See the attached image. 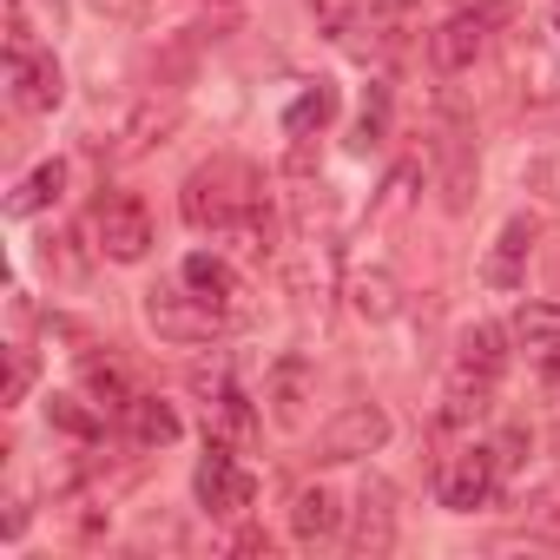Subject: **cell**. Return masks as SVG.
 Returning <instances> with one entry per match:
<instances>
[{
  "instance_id": "6da1fadb",
  "label": "cell",
  "mask_w": 560,
  "mask_h": 560,
  "mask_svg": "<svg viewBox=\"0 0 560 560\" xmlns=\"http://www.w3.org/2000/svg\"><path fill=\"white\" fill-rule=\"evenodd\" d=\"M264 191H257V172L250 165H237V159H211V165H198L191 178H185V191H178V218L191 224V231H224L244 205H257Z\"/></svg>"
},
{
  "instance_id": "7a4b0ae2",
  "label": "cell",
  "mask_w": 560,
  "mask_h": 560,
  "mask_svg": "<svg viewBox=\"0 0 560 560\" xmlns=\"http://www.w3.org/2000/svg\"><path fill=\"white\" fill-rule=\"evenodd\" d=\"M145 324H152L165 343L198 350V343H218L231 317H224L218 304H205V298L185 284V277H178V284H152V291H145Z\"/></svg>"
},
{
  "instance_id": "3957f363",
  "label": "cell",
  "mask_w": 560,
  "mask_h": 560,
  "mask_svg": "<svg viewBox=\"0 0 560 560\" xmlns=\"http://www.w3.org/2000/svg\"><path fill=\"white\" fill-rule=\"evenodd\" d=\"M8 93H14V106L34 113V119L67 100V73H60V60H54V40H34V34H21V27H8Z\"/></svg>"
},
{
  "instance_id": "277c9868",
  "label": "cell",
  "mask_w": 560,
  "mask_h": 560,
  "mask_svg": "<svg viewBox=\"0 0 560 560\" xmlns=\"http://www.w3.org/2000/svg\"><path fill=\"white\" fill-rule=\"evenodd\" d=\"M191 396L205 402V435H218V442H250V429H257V409H250V396H244V383H237V370L224 363V357H211V363H191Z\"/></svg>"
},
{
  "instance_id": "5b68a950",
  "label": "cell",
  "mask_w": 560,
  "mask_h": 560,
  "mask_svg": "<svg viewBox=\"0 0 560 560\" xmlns=\"http://www.w3.org/2000/svg\"><path fill=\"white\" fill-rule=\"evenodd\" d=\"M191 488H198V508L205 514H218V521H244L250 508H257V475L237 462V448L231 442H205V455H198V475H191Z\"/></svg>"
},
{
  "instance_id": "8992f818",
  "label": "cell",
  "mask_w": 560,
  "mask_h": 560,
  "mask_svg": "<svg viewBox=\"0 0 560 560\" xmlns=\"http://www.w3.org/2000/svg\"><path fill=\"white\" fill-rule=\"evenodd\" d=\"M93 250L106 264H139L152 250V211L139 191H106L93 205Z\"/></svg>"
},
{
  "instance_id": "52a82bcc",
  "label": "cell",
  "mask_w": 560,
  "mask_h": 560,
  "mask_svg": "<svg viewBox=\"0 0 560 560\" xmlns=\"http://www.w3.org/2000/svg\"><path fill=\"white\" fill-rule=\"evenodd\" d=\"M501 494V455L488 448V442H468V448H455L442 468H435V501L448 508V514H475V508H488Z\"/></svg>"
},
{
  "instance_id": "ba28073f",
  "label": "cell",
  "mask_w": 560,
  "mask_h": 560,
  "mask_svg": "<svg viewBox=\"0 0 560 560\" xmlns=\"http://www.w3.org/2000/svg\"><path fill=\"white\" fill-rule=\"evenodd\" d=\"M501 376H508V330L501 324H468L462 337H455V363H448V389H462V396H494L501 389Z\"/></svg>"
},
{
  "instance_id": "9c48e42d",
  "label": "cell",
  "mask_w": 560,
  "mask_h": 560,
  "mask_svg": "<svg viewBox=\"0 0 560 560\" xmlns=\"http://www.w3.org/2000/svg\"><path fill=\"white\" fill-rule=\"evenodd\" d=\"M389 442V409L383 402H343L317 429V462H363Z\"/></svg>"
},
{
  "instance_id": "30bf717a",
  "label": "cell",
  "mask_w": 560,
  "mask_h": 560,
  "mask_svg": "<svg viewBox=\"0 0 560 560\" xmlns=\"http://www.w3.org/2000/svg\"><path fill=\"white\" fill-rule=\"evenodd\" d=\"M494 8H455L435 34H429V67L435 73H468L481 54H488V40H494Z\"/></svg>"
},
{
  "instance_id": "8fae6325",
  "label": "cell",
  "mask_w": 560,
  "mask_h": 560,
  "mask_svg": "<svg viewBox=\"0 0 560 560\" xmlns=\"http://www.w3.org/2000/svg\"><path fill=\"white\" fill-rule=\"evenodd\" d=\"M178 132V106L172 100H139L119 126H113V139H100V159L106 165H132V159H145L152 145H165Z\"/></svg>"
},
{
  "instance_id": "7c38bea8",
  "label": "cell",
  "mask_w": 560,
  "mask_h": 560,
  "mask_svg": "<svg viewBox=\"0 0 560 560\" xmlns=\"http://www.w3.org/2000/svg\"><path fill=\"white\" fill-rule=\"evenodd\" d=\"M343 547H350V553H363V560H376V553H389V547H396V488H389L383 475H370V481L357 488Z\"/></svg>"
},
{
  "instance_id": "4fadbf2b",
  "label": "cell",
  "mask_w": 560,
  "mask_h": 560,
  "mask_svg": "<svg viewBox=\"0 0 560 560\" xmlns=\"http://www.w3.org/2000/svg\"><path fill=\"white\" fill-rule=\"evenodd\" d=\"M264 402H270V422H277V429H304V422H311V402H317V370H311V357H277L270 376H264Z\"/></svg>"
},
{
  "instance_id": "5bb4252c",
  "label": "cell",
  "mask_w": 560,
  "mask_h": 560,
  "mask_svg": "<svg viewBox=\"0 0 560 560\" xmlns=\"http://www.w3.org/2000/svg\"><path fill=\"white\" fill-rule=\"evenodd\" d=\"M178 277H185V284H191L205 304H218L231 324H244V317H250V311H244V298H250V291H244V277H237V264H231L224 250H191V257L178 264Z\"/></svg>"
},
{
  "instance_id": "9a60e30c",
  "label": "cell",
  "mask_w": 560,
  "mask_h": 560,
  "mask_svg": "<svg viewBox=\"0 0 560 560\" xmlns=\"http://www.w3.org/2000/svg\"><path fill=\"white\" fill-rule=\"evenodd\" d=\"M534 237H540V218L534 211H514L494 237V250L481 257V284L488 291H521V277H527V257H534Z\"/></svg>"
},
{
  "instance_id": "2e32d148",
  "label": "cell",
  "mask_w": 560,
  "mask_h": 560,
  "mask_svg": "<svg viewBox=\"0 0 560 560\" xmlns=\"http://www.w3.org/2000/svg\"><path fill=\"white\" fill-rule=\"evenodd\" d=\"M343 494L330 488V481H304L298 494H291V534H298V547H330V540H343Z\"/></svg>"
},
{
  "instance_id": "e0dca14e",
  "label": "cell",
  "mask_w": 560,
  "mask_h": 560,
  "mask_svg": "<svg viewBox=\"0 0 560 560\" xmlns=\"http://www.w3.org/2000/svg\"><path fill=\"white\" fill-rule=\"evenodd\" d=\"M343 291H350V311H357L363 324H389V317L402 311V284H396L389 264H357Z\"/></svg>"
},
{
  "instance_id": "ac0fdd59",
  "label": "cell",
  "mask_w": 560,
  "mask_h": 560,
  "mask_svg": "<svg viewBox=\"0 0 560 560\" xmlns=\"http://www.w3.org/2000/svg\"><path fill=\"white\" fill-rule=\"evenodd\" d=\"M508 73H514V86H521L527 106H553V100H560V67H553L534 40H514V47H508Z\"/></svg>"
},
{
  "instance_id": "d6986e66",
  "label": "cell",
  "mask_w": 560,
  "mask_h": 560,
  "mask_svg": "<svg viewBox=\"0 0 560 560\" xmlns=\"http://www.w3.org/2000/svg\"><path fill=\"white\" fill-rule=\"evenodd\" d=\"M67 178H73V165H67V159H40V165L8 191V218H34V211L60 205V198H67Z\"/></svg>"
},
{
  "instance_id": "ffe728a7",
  "label": "cell",
  "mask_w": 560,
  "mask_h": 560,
  "mask_svg": "<svg viewBox=\"0 0 560 560\" xmlns=\"http://www.w3.org/2000/svg\"><path fill=\"white\" fill-rule=\"evenodd\" d=\"M119 422H126V435H132L139 448H172V442H178V429H185V422H178V409H172L165 396H145V389L132 396V409H126Z\"/></svg>"
},
{
  "instance_id": "44dd1931",
  "label": "cell",
  "mask_w": 560,
  "mask_h": 560,
  "mask_svg": "<svg viewBox=\"0 0 560 560\" xmlns=\"http://www.w3.org/2000/svg\"><path fill=\"white\" fill-rule=\"evenodd\" d=\"M80 389L106 409V416H126L132 409V376H126V363H113V357H80Z\"/></svg>"
},
{
  "instance_id": "7402d4cb",
  "label": "cell",
  "mask_w": 560,
  "mask_h": 560,
  "mask_svg": "<svg viewBox=\"0 0 560 560\" xmlns=\"http://www.w3.org/2000/svg\"><path fill=\"white\" fill-rule=\"evenodd\" d=\"M337 106H343L337 86H330V80H311V86L284 106V132H291V139H311V132H324V126L337 119Z\"/></svg>"
},
{
  "instance_id": "603a6c76",
  "label": "cell",
  "mask_w": 560,
  "mask_h": 560,
  "mask_svg": "<svg viewBox=\"0 0 560 560\" xmlns=\"http://www.w3.org/2000/svg\"><path fill=\"white\" fill-rule=\"evenodd\" d=\"M514 343H521V350H534V357L560 350V304H547V298H527V304L514 311Z\"/></svg>"
},
{
  "instance_id": "cb8c5ba5",
  "label": "cell",
  "mask_w": 560,
  "mask_h": 560,
  "mask_svg": "<svg viewBox=\"0 0 560 560\" xmlns=\"http://www.w3.org/2000/svg\"><path fill=\"white\" fill-rule=\"evenodd\" d=\"M100 402L93 396H47V422L60 429V435H73V442H93L100 435Z\"/></svg>"
},
{
  "instance_id": "d4e9b609",
  "label": "cell",
  "mask_w": 560,
  "mask_h": 560,
  "mask_svg": "<svg viewBox=\"0 0 560 560\" xmlns=\"http://www.w3.org/2000/svg\"><path fill=\"white\" fill-rule=\"evenodd\" d=\"M60 21H67L60 0H8V27H21V34H34V40H54Z\"/></svg>"
},
{
  "instance_id": "484cf974",
  "label": "cell",
  "mask_w": 560,
  "mask_h": 560,
  "mask_svg": "<svg viewBox=\"0 0 560 560\" xmlns=\"http://www.w3.org/2000/svg\"><path fill=\"white\" fill-rule=\"evenodd\" d=\"M383 132H389V86H370L363 93V113H357V152L383 145Z\"/></svg>"
},
{
  "instance_id": "4316f807",
  "label": "cell",
  "mask_w": 560,
  "mask_h": 560,
  "mask_svg": "<svg viewBox=\"0 0 560 560\" xmlns=\"http://www.w3.org/2000/svg\"><path fill=\"white\" fill-rule=\"evenodd\" d=\"M27 389H34V350L14 343V350H8V396H0V402L14 409V402H27Z\"/></svg>"
},
{
  "instance_id": "83f0119b",
  "label": "cell",
  "mask_w": 560,
  "mask_h": 560,
  "mask_svg": "<svg viewBox=\"0 0 560 560\" xmlns=\"http://www.w3.org/2000/svg\"><path fill=\"white\" fill-rule=\"evenodd\" d=\"M409 198H416V165H396V172H389V185H383V198H376V211H370V218H396V211H402V205H409Z\"/></svg>"
},
{
  "instance_id": "f1b7e54d",
  "label": "cell",
  "mask_w": 560,
  "mask_h": 560,
  "mask_svg": "<svg viewBox=\"0 0 560 560\" xmlns=\"http://www.w3.org/2000/svg\"><path fill=\"white\" fill-rule=\"evenodd\" d=\"M93 14H106V21H139L145 14V0H86Z\"/></svg>"
},
{
  "instance_id": "f546056e",
  "label": "cell",
  "mask_w": 560,
  "mask_h": 560,
  "mask_svg": "<svg viewBox=\"0 0 560 560\" xmlns=\"http://www.w3.org/2000/svg\"><path fill=\"white\" fill-rule=\"evenodd\" d=\"M231 547H237V553H270V534H257V527H244V534H237Z\"/></svg>"
},
{
  "instance_id": "4dcf8cb0",
  "label": "cell",
  "mask_w": 560,
  "mask_h": 560,
  "mask_svg": "<svg viewBox=\"0 0 560 560\" xmlns=\"http://www.w3.org/2000/svg\"><path fill=\"white\" fill-rule=\"evenodd\" d=\"M540 383L560 396V350H547V357H540Z\"/></svg>"
},
{
  "instance_id": "1f68e13d",
  "label": "cell",
  "mask_w": 560,
  "mask_h": 560,
  "mask_svg": "<svg viewBox=\"0 0 560 560\" xmlns=\"http://www.w3.org/2000/svg\"><path fill=\"white\" fill-rule=\"evenodd\" d=\"M547 442H553V455H560V422H553V435H547Z\"/></svg>"
},
{
  "instance_id": "d6a6232c",
  "label": "cell",
  "mask_w": 560,
  "mask_h": 560,
  "mask_svg": "<svg viewBox=\"0 0 560 560\" xmlns=\"http://www.w3.org/2000/svg\"><path fill=\"white\" fill-rule=\"evenodd\" d=\"M389 8H396V14H402V8H409V0H389Z\"/></svg>"
},
{
  "instance_id": "836d02e7",
  "label": "cell",
  "mask_w": 560,
  "mask_h": 560,
  "mask_svg": "<svg viewBox=\"0 0 560 560\" xmlns=\"http://www.w3.org/2000/svg\"><path fill=\"white\" fill-rule=\"evenodd\" d=\"M211 8H231V0H211Z\"/></svg>"
},
{
  "instance_id": "e575fe53",
  "label": "cell",
  "mask_w": 560,
  "mask_h": 560,
  "mask_svg": "<svg viewBox=\"0 0 560 560\" xmlns=\"http://www.w3.org/2000/svg\"><path fill=\"white\" fill-rule=\"evenodd\" d=\"M553 34H560V14H553Z\"/></svg>"
}]
</instances>
